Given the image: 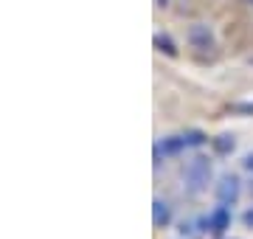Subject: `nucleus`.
I'll return each mask as SVG.
<instances>
[{
    "mask_svg": "<svg viewBox=\"0 0 253 239\" xmlns=\"http://www.w3.org/2000/svg\"><path fill=\"white\" fill-rule=\"evenodd\" d=\"M208 177H211V160L206 155H194L189 163L183 166V183H186V192L189 194H200L208 186Z\"/></svg>",
    "mask_w": 253,
    "mask_h": 239,
    "instance_id": "obj_1",
    "label": "nucleus"
},
{
    "mask_svg": "<svg viewBox=\"0 0 253 239\" xmlns=\"http://www.w3.org/2000/svg\"><path fill=\"white\" fill-rule=\"evenodd\" d=\"M228 228H231V211H228L225 202H219V205L208 214V217H203V220H200V231H208V234H214V237L225 234Z\"/></svg>",
    "mask_w": 253,
    "mask_h": 239,
    "instance_id": "obj_2",
    "label": "nucleus"
},
{
    "mask_svg": "<svg viewBox=\"0 0 253 239\" xmlns=\"http://www.w3.org/2000/svg\"><path fill=\"white\" fill-rule=\"evenodd\" d=\"M186 40H189V45L194 48V51H211V48L217 45V42H214V34H211V28H208L206 23H194V26H189Z\"/></svg>",
    "mask_w": 253,
    "mask_h": 239,
    "instance_id": "obj_3",
    "label": "nucleus"
},
{
    "mask_svg": "<svg viewBox=\"0 0 253 239\" xmlns=\"http://www.w3.org/2000/svg\"><path fill=\"white\" fill-rule=\"evenodd\" d=\"M217 197H219V202L234 205V202L239 200V177H234V175L222 177V183L217 186Z\"/></svg>",
    "mask_w": 253,
    "mask_h": 239,
    "instance_id": "obj_4",
    "label": "nucleus"
},
{
    "mask_svg": "<svg viewBox=\"0 0 253 239\" xmlns=\"http://www.w3.org/2000/svg\"><path fill=\"white\" fill-rule=\"evenodd\" d=\"M152 211H155V225H158V228H166V225H169V220H172L169 205H166L163 200H155L152 202Z\"/></svg>",
    "mask_w": 253,
    "mask_h": 239,
    "instance_id": "obj_5",
    "label": "nucleus"
},
{
    "mask_svg": "<svg viewBox=\"0 0 253 239\" xmlns=\"http://www.w3.org/2000/svg\"><path fill=\"white\" fill-rule=\"evenodd\" d=\"M158 144H161V141H158ZM161 149H163V155H177V152H183V149H186V138H183V135H172V138H163Z\"/></svg>",
    "mask_w": 253,
    "mask_h": 239,
    "instance_id": "obj_6",
    "label": "nucleus"
},
{
    "mask_svg": "<svg viewBox=\"0 0 253 239\" xmlns=\"http://www.w3.org/2000/svg\"><path fill=\"white\" fill-rule=\"evenodd\" d=\"M155 45H158V51H163L166 56H177V48H174V42L169 40V34H155Z\"/></svg>",
    "mask_w": 253,
    "mask_h": 239,
    "instance_id": "obj_7",
    "label": "nucleus"
},
{
    "mask_svg": "<svg viewBox=\"0 0 253 239\" xmlns=\"http://www.w3.org/2000/svg\"><path fill=\"white\" fill-rule=\"evenodd\" d=\"M234 135H219V138H214V149H217L219 155H228V152H234Z\"/></svg>",
    "mask_w": 253,
    "mask_h": 239,
    "instance_id": "obj_8",
    "label": "nucleus"
},
{
    "mask_svg": "<svg viewBox=\"0 0 253 239\" xmlns=\"http://www.w3.org/2000/svg\"><path fill=\"white\" fill-rule=\"evenodd\" d=\"M183 138H186V147H203L206 144V135L200 132V129H191V132H183Z\"/></svg>",
    "mask_w": 253,
    "mask_h": 239,
    "instance_id": "obj_9",
    "label": "nucleus"
},
{
    "mask_svg": "<svg viewBox=\"0 0 253 239\" xmlns=\"http://www.w3.org/2000/svg\"><path fill=\"white\" fill-rule=\"evenodd\" d=\"M242 163H245V169H248V172H253V152H251V155H245Z\"/></svg>",
    "mask_w": 253,
    "mask_h": 239,
    "instance_id": "obj_10",
    "label": "nucleus"
},
{
    "mask_svg": "<svg viewBox=\"0 0 253 239\" xmlns=\"http://www.w3.org/2000/svg\"><path fill=\"white\" fill-rule=\"evenodd\" d=\"M242 220H245V225H251V228H253V208H248V211H245Z\"/></svg>",
    "mask_w": 253,
    "mask_h": 239,
    "instance_id": "obj_11",
    "label": "nucleus"
},
{
    "mask_svg": "<svg viewBox=\"0 0 253 239\" xmlns=\"http://www.w3.org/2000/svg\"><path fill=\"white\" fill-rule=\"evenodd\" d=\"M239 110H242V113H253V104H239Z\"/></svg>",
    "mask_w": 253,
    "mask_h": 239,
    "instance_id": "obj_12",
    "label": "nucleus"
},
{
    "mask_svg": "<svg viewBox=\"0 0 253 239\" xmlns=\"http://www.w3.org/2000/svg\"><path fill=\"white\" fill-rule=\"evenodd\" d=\"M166 3H169V0H158V6H166Z\"/></svg>",
    "mask_w": 253,
    "mask_h": 239,
    "instance_id": "obj_13",
    "label": "nucleus"
},
{
    "mask_svg": "<svg viewBox=\"0 0 253 239\" xmlns=\"http://www.w3.org/2000/svg\"><path fill=\"white\" fill-rule=\"evenodd\" d=\"M245 3H248V6H253V0H245Z\"/></svg>",
    "mask_w": 253,
    "mask_h": 239,
    "instance_id": "obj_14",
    "label": "nucleus"
}]
</instances>
